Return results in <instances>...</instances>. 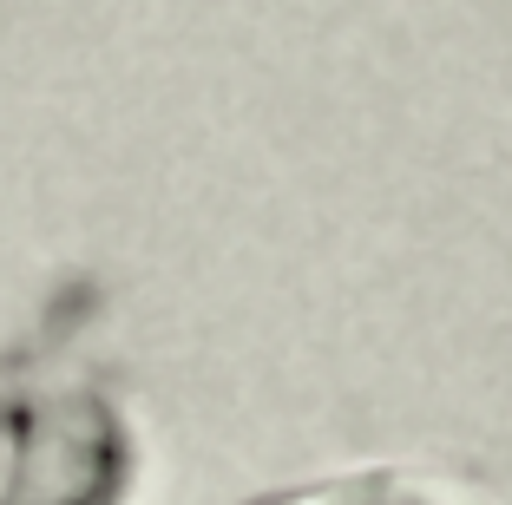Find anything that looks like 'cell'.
<instances>
[{
  "label": "cell",
  "instance_id": "6da1fadb",
  "mask_svg": "<svg viewBox=\"0 0 512 505\" xmlns=\"http://www.w3.org/2000/svg\"><path fill=\"white\" fill-rule=\"evenodd\" d=\"M283 505H434V499H421V492H407V486H316V492L283 499Z\"/></svg>",
  "mask_w": 512,
  "mask_h": 505
}]
</instances>
